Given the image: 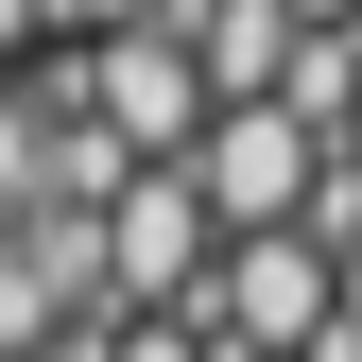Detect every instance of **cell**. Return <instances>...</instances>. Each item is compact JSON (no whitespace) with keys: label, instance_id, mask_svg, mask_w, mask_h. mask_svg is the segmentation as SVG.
<instances>
[{"label":"cell","instance_id":"6da1fadb","mask_svg":"<svg viewBox=\"0 0 362 362\" xmlns=\"http://www.w3.org/2000/svg\"><path fill=\"white\" fill-rule=\"evenodd\" d=\"M69 121H104L121 173H173L207 139V69H190V35L173 18H121V35H86V86H69Z\"/></svg>","mask_w":362,"mask_h":362},{"label":"cell","instance_id":"7a4b0ae2","mask_svg":"<svg viewBox=\"0 0 362 362\" xmlns=\"http://www.w3.org/2000/svg\"><path fill=\"white\" fill-rule=\"evenodd\" d=\"M173 173H190V207H207V224H242V242H276V207L310 190V173H328V139H310L293 104H207V139L173 156Z\"/></svg>","mask_w":362,"mask_h":362},{"label":"cell","instance_id":"3957f363","mask_svg":"<svg viewBox=\"0 0 362 362\" xmlns=\"http://www.w3.org/2000/svg\"><path fill=\"white\" fill-rule=\"evenodd\" d=\"M190 259H207V207H190V173H121V190H104V293L173 310V293H190Z\"/></svg>","mask_w":362,"mask_h":362},{"label":"cell","instance_id":"277c9868","mask_svg":"<svg viewBox=\"0 0 362 362\" xmlns=\"http://www.w3.org/2000/svg\"><path fill=\"white\" fill-rule=\"evenodd\" d=\"M207 310H224L242 345H328V242H293V224H276V242H224Z\"/></svg>","mask_w":362,"mask_h":362},{"label":"cell","instance_id":"5b68a950","mask_svg":"<svg viewBox=\"0 0 362 362\" xmlns=\"http://www.w3.org/2000/svg\"><path fill=\"white\" fill-rule=\"evenodd\" d=\"M35 345H52V276H35L18 224H0V362H35Z\"/></svg>","mask_w":362,"mask_h":362},{"label":"cell","instance_id":"8992f818","mask_svg":"<svg viewBox=\"0 0 362 362\" xmlns=\"http://www.w3.org/2000/svg\"><path fill=\"white\" fill-rule=\"evenodd\" d=\"M35 156H52V121L0 86V224H35Z\"/></svg>","mask_w":362,"mask_h":362},{"label":"cell","instance_id":"52a82bcc","mask_svg":"<svg viewBox=\"0 0 362 362\" xmlns=\"http://www.w3.org/2000/svg\"><path fill=\"white\" fill-rule=\"evenodd\" d=\"M328 310H345V345H362V207H345V259H328Z\"/></svg>","mask_w":362,"mask_h":362},{"label":"cell","instance_id":"ba28073f","mask_svg":"<svg viewBox=\"0 0 362 362\" xmlns=\"http://www.w3.org/2000/svg\"><path fill=\"white\" fill-rule=\"evenodd\" d=\"M18 52H35V0H0V69H18Z\"/></svg>","mask_w":362,"mask_h":362},{"label":"cell","instance_id":"9c48e42d","mask_svg":"<svg viewBox=\"0 0 362 362\" xmlns=\"http://www.w3.org/2000/svg\"><path fill=\"white\" fill-rule=\"evenodd\" d=\"M121 362H190V328H139V345H121Z\"/></svg>","mask_w":362,"mask_h":362},{"label":"cell","instance_id":"30bf717a","mask_svg":"<svg viewBox=\"0 0 362 362\" xmlns=\"http://www.w3.org/2000/svg\"><path fill=\"white\" fill-rule=\"evenodd\" d=\"M345 173H362V86H345Z\"/></svg>","mask_w":362,"mask_h":362},{"label":"cell","instance_id":"8fae6325","mask_svg":"<svg viewBox=\"0 0 362 362\" xmlns=\"http://www.w3.org/2000/svg\"><path fill=\"white\" fill-rule=\"evenodd\" d=\"M345 35H362V0H345Z\"/></svg>","mask_w":362,"mask_h":362},{"label":"cell","instance_id":"7c38bea8","mask_svg":"<svg viewBox=\"0 0 362 362\" xmlns=\"http://www.w3.org/2000/svg\"><path fill=\"white\" fill-rule=\"evenodd\" d=\"M35 362H52V345H35Z\"/></svg>","mask_w":362,"mask_h":362}]
</instances>
